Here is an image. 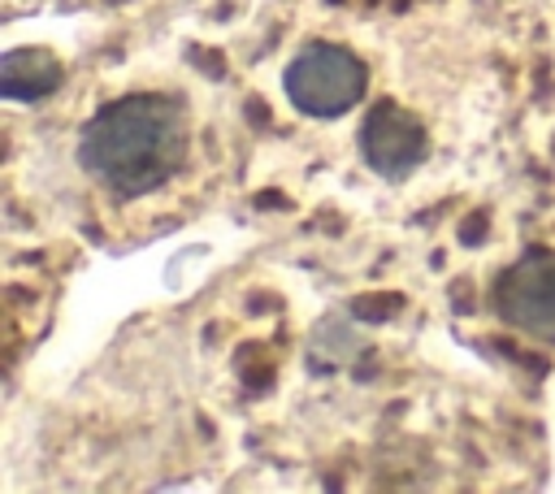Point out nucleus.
I'll use <instances>...</instances> for the list:
<instances>
[{
    "mask_svg": "<svg viewBox=\"0 0 555 494\" xmlns=\"http://www.w3.org/2000/svg\"><path fill=\"white\" fill-rule=\"evenodd\" d=\"M191 152V121L173 95L130 91L108 100L78 134V160L91 182L117 199L160 191Z\"/></svg>",
    "mask_w": 555,
    "mask_h": 494,
    "instance_id": "1",
    "label": "nucleus"
},
{
    "mask_svg": "<svg viewBox=\"0 0 555 494\" xmlns=\"http://www.w3.org/2000/svg\"><path fill=\"white\" fill-rule=\"evenodd\" d=\"M364 87H369V65L351 48H343L334 39H312L282 69L286 100L304 117H317V121L351 113L364 100Z\"/></svg>",
    "mask_w": 555,
    "mask_h": 494,
    "instance_id": "2",
    "label": "nucleus"
},
{
    "mask_svg": "<svg viewBox=\"0 0 555 494\" xmlns=\"http://www.w3.org/2000/svg\"><path fill=\"white\" fill-rule=\"evenodd\" d=\"M490 299L512 329L538 342H555V251L551 247L525 251L516 264H507L494 277Z\"/></svg>",
    "mask_w": 555,
    "mask_h": 494,
    "instance_id": "3",
    "label": "nucleus"
},
{
    "mask_svg": "<svg viewBox=\"0 0 555 494\" xmlns=\"http://www.w3.org/2000/svg\"><path fill=\"white\" fill-rule=\"evenodd\" d=\"M425 147H429L425 126L416 121V113H408V108L395 104V100L377 104V108L369 113L364 130H360V152H364V160H369L377 173H386V178L412 173L416 160L425 156Z\"/></svg>",
    "mask_w": 555,
    "mask_h": 494,
    "instance_id": "4",
    "label": "nucleus"
},
{
    "mask_svg": "<svg viewBox=\"0 0 555 494\" xmlns=\"http://www.w3.org/2000/svg\"><path fill=\"white\" fill-rule=\"evenodd\" d=\"M61 65L48 52H9L4 56V87L13 95H43L48 87H56Z\"/></svg>",
    "mask_w": 555,
    "mask_h": 494,
    "instance_id": "5",
    "label": "nucleus"
}]
</instances>
